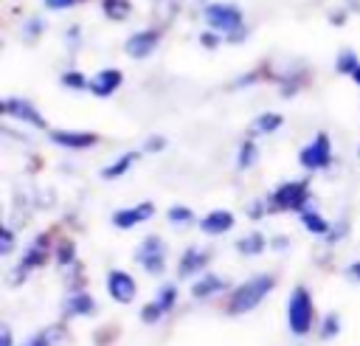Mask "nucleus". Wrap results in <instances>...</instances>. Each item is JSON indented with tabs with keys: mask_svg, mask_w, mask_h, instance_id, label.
I'll return each mask as SVG.
<instances>
[{
	"mask_svg": "<svg viewBox=\"0 0 360 346\" xmlns=\"http://www.w3.org/2000/svg\"><path fill=\"white\" fill-rule=\"evenodd\" d=\"M233 225H236V217H233V211H225V208L208 211V214L200 219V231L208 233V236H222V233H228Z\"/></svg>",
	"mask_w": 360,
	"mask_h": 346,
	"instance_id": "15",
	"label": "nucleus"
},
{
	"mask_svg": "<svg viewBox=\"0 0 360 346\" xmlns=\"http://www.w3.org/2000/svg\"><path fill=\"white\" fill-rule=\"evenodd\" d=\"M76 0H45V8H51V11H65V8H70Z\"/></svg>",
	"mask_w": 360,
	"mask_h": 346,
	"instance_id": "39",
	"label": "nucleus"
},
{
	"mask_svg": "<svg viewBox=\"0 0 360 346\" xmlns=\"http://www.w3.org/2000/svg\"><path fill=\"white\" fill-rule=\"evenodd\" d=\"M104 287H107V295L115 304H132L135 295H138V281L127 270H121V267H112L104 276Z\"/></svg>",
	"mask_w": 360,
	"mask_h": 346,
	"instance_id": "9",
	"label": "nucleus"
},
{
	"mask_svg": "<svg viewBox=\"0 0 360 346\" xmlns=\"http://www.w3.org/2000/svg\"><path fill=\"white\" fill-rule=\"evenodd\" d=\"M346 233H349V222H346V219H343V222H340V228H332V231H329V236H326V239H329V242H338V239H343V236H346Z\"/></svg>",
	"mask_w": 360,
	"mask_h": 346,
	"instance_id": "38",
	"label": "nucleus"
},
{
	"mask_svg": "<svg viewBox=\"0 0 360 346\" xmlns=\"http://www.w3.org/2000/svg\"><path fill=\"white\" fill-rule=\"evenodd\" d=\"M166 256H169L166 242H163L158 233L143 236L141 245H138V250H135V262H138L149 276H158V273L166 270Z\"/></svg>",
	"mask_w": 360,
	"mask_h": 346,
	"instance_id": "6",
	"label": "nucleus"
},
{
	"mask_svg": "<svg viewBox=\"0 0 360 346\" xmlns=\"http://www.w3.org/2000/svg\"><path fill=\"white\" fill-rule=\"evenodd\" d=\"M301 225H304V231H307V233H312V236H329V231H332L329 219H326L323 214L312 211V208L301 211Z\"/></svg>",
	"mask_w": 360,
	"mask_h": 346,
	"instance_id": "21",
	"label": "nucleus"
},
{
	"mask_svg": "<svg viewBox=\"0 0 360 346\" xmlns=\"http://www.w3.org/2000/svg\"><path fill=\"white\" fill-rule=\"evenodd\" d=\"M343 273H346V278H349V281H354V284H360V259H357V262H349Z\"/></svg>",
	"mask_w": 360,
	"mask_h": 346,
	"instance_id": "37",
	"label": "nucleus"
},
{
	"mask_svg": "<svg viewBox=\"0 0 360 346\" xmlns=\"http://www.w3.org/2000/svg\"><path fill=\"white\" fill-rule=\"evenodd\" d=\"M228 290V281L225 278H219L217 273H200V278L191 284V298H211V295H217V293H225Z\"/></svg>",
	"mask_w": 360,
	"mask_h": 346,
	"instance_id": "17",
	"label": "nucleus"
},
{
	"mask_svg": "<svg viewBox=\"0 0 360 346\" xmlns=\"http://www.w3.org/2000/svg\"><path fill=\"white\" fill-rule=\"evenodd\" d=\"M315 323V304H312V295L304 284L292 287L290 298H287V326L292 335L304 338Z\"/></svg>",
	"mask_w": 360,
	"mask_h": 346,
	"instance_id": "5",
	"label": "nucleus"
},
{
	"mask_svg": "<svg viewBox=\"0 0 360 346\" xmlns=\"http://www.w3.org/2000/svg\"><path fill=\"white\" fill-rule=\"evenodd\" d=\"M309 200H312V191H309V180L307 177L284 180L270 191L267 214H301V211H307Z\"/></svg>",
	"mask_w": 360,
	"mask_h": 346,
	"instance_id": "3",
	"label": "nucleus"
},
{
	"mask_svg": "<svg viewBox=\"0 0 360 346\" xmlns=\"http://www.w3.org/2000/svg\"><path fill=\"white\" fill-rule=\"evenodd\" d=\"M332 141L326 132H318L307 146H301L298 152V163L307 169V172H321V169H329L332 166Z\"/></svg>",
	"mask_w": 360,
	"mask_h": 346,
	"instance_id": "7",
	"label": "nucleus"
},
{
	"mask_svg": "<svg viewBox=\"0 0 360 346\" xmlns=\"http://www.w3.org/2000/svg\"><path fill=\"white\" fill-rule=\"evenodd\" d=\"M96 312V298L84 290H73L65 301H62V315L65 318H84Z\"/></svg>",
	"mask_w": 360,
	"mask_h": 346,
	"instance_id": "16",
	"label": "nucleus"
},
{
	"mask_svg": "<svg viewBox=\"0 0 360 346\" xmlns=\"http://www.w3.org/2000/svg\"><path fill=\"white\" fill-rule=\"evenodd\" d=\"M357 65H360V59L354 56V51H340V53L335 56V70L343 73V76H352V73L357 70Z\"/></svg>",
	"mask_w": 360,
	"mask_h": 346,
	"instance_id": "27",
	"label": "nucleus"
},
{
	"mask_svg": "<svg viewBox=\"0 0 360 346\" xmlns=\"http://www.w3.org/2000/svg\"><path fill=\"white\" fill-rule=\"evenodd\" d=\"M281 124H284L281 113H259L256 121H253V127H250V138H256V135H273L276 129H281Z\"/></svg>",
	"mask_w": 360,
	"mask_h": 346,
	"instance_id": "22",
	"label": "nucleus"
},
{
	"mask_svg": "<svg viewBox=\"0 0 360 346\" xmlns=\"http://www.w3.org/2000/svg\"><path fill=\"white\" fill-rule=\"evenodd\" d=\"M155 301H158L166 312H169V309H174V304H177V287H174V284H163V287L158 290Z\"/></svg>",
	"mask_w": 360,
	"mask_h": 346,
	"instance_id": "30",
	"label": "nucleus"
},
{
	"mask_svg": "<svg viewBox=\"0 0 360 346\" xmlns=\"http://www.w3.org/2000/svg\"><path fill=\"white\" fill-rule=\"evenodd\" d=\"M14 338H11V326L8 323H0V346H11Z\"/></svg>",
	"mask_w": 360,
	"mask_h": 346,
	"instance_id": "40",
	"label": "nucleus"
},
{
	"mask_svg": "<svg viewBox=\"0 0 360 346\" xmlns=\"http://www.w3.org/2000/svg\"><path fill=\"white\" fill-rule=\"evenodd\" d=\"M233 248L239 256H259V253H264V248H270V242L262 231H248L245 236H239L233 242Z\"/></svg>",
	"mask_w": 360,
	"mask_h": 346,
	"instance_id": "19",
	"label": "nucleus"
},
{
	"mask_svg": "<svg viewBox=\"0 0 360 346\" xmlns=\"http://www.w3.org/2000/svg\"><path fill=\"white\" fill-rule=\"evenodd\" d=\"M138 158H141L138 149H129V152L118 155L112 163H107V166L101 169V177H104V180H118V177H124V174L138 163Z\"/></svg>",
	"mask_w": 360,
	"mask_h": 346,
	"instance_id": "18",
	"label": "nucleus"
},
{
	"mask_svg": "<svg viewBox=\"0 0 360 346\" xmlns=\"http://www.w3.org/2000/svg\"><path fill=\"white\" fill-rule=\"evenodd\" d=\"M51 245H53V236H51V233H37V236L28 242L22 259L14 264V270H11V276H8V284H11V287H20L34 270L45 267V262H48V256H51V250H53Z\"/></svg>",
	"mask_w": 360,
	"mask_h": 346,
	"instance_id": "4",
	"label": "nucleus"
},
{
	"mask_svg": "<svg viewBox=\"0 0 360 346\" xmlns=\"http://www.w3.org/2000/svg\"><path fill=\"white\" fill-rule=\"evenodd\" d=\"M163 146H166V138L163 135H149L143 141V152H160Z\"/></svg>",
	"mask_w": 360,
	"mask_h": 346,
	"instance_id": "36",
	"label": "nucleus"
},
{
	"mask_svg": "<svg viewBox=\"0 0 360 346\" xmlns=\"http://www.w3.org/2000/svg\"><path fill=\"white\" fill-rule=\"evenodd\" d=\"M352 79H354V84H360V65H357V70L352 73Z\"/></svg>",
	"mask_w": 360,
	"mask_h": 346,
	"instance_id": "43",
	"label": "nucleus"
},
{
	"mask_svg": "<svg viewBox=\"0 0 360 346\" xmlns=\"http://www.w3.org/2000/svg\"><path fill=\"white\" fill-rule=\"evenodd\" d=\"M101 14L110 23H127L132 14V0H101Z\"/></svg>",
	"mask_w": 360,
	"mask_h": 346,
	"instance_id": "23",
	"label": "nucleus"
},
{
	"mask_svg": "<svg viewBox=\"0 0 360 346\" xmlns=\"http://www.w3.org/2000/svg\"><path fill=\"white\" fill-rule=\"evenodd\" d=\"M158 45H160V31L158 28H141V31L127 37L124 53L129 59H146V56H152L158 51Z\"/></svg>",
	"mask_w": 360,
	"mask_h": 346,
	"instance_id": "10",
	"label": "nucleus"
},
{
	"mask_svg": "<svg viewBox=\"0 0 360 346\" xmlns=\"http://www.w3.org/2000/svg\"><path fill=\"white\" fill-rule=\"evenodd\" d=\"M14 250V231L11 225H3L0 228V256H8Z\"/></svg>",
	"mask_w": 360,
	"mask_h": 346,
	"instance_id": "32",
	"label": "nucleus"
},
{
	"mask_svg": "<svg viewBox=\"0 0 360 346\" xmlns=\"http://www.w3.org/2000/svg\"><path fill=\"white\" fill-rule=\"evenodd\" d=\"M166 219L172 222V225H188V222H194V211L188 208V205H172L169 211H166Z\"/></svg>",
	"mask_w": 360,
	"mask_h": 346,
	"instance_id": "28",
	"label": "nucleus"
},
{
	"mask_svg": "<svg viewBox=\"0 0 360 346\" xmlns=\"http://www.w3.org/2000/svg\"><path fill=\"white\" fill-rule=\"evenodd\" d=\"M53 262H56L59 267H73V264H76V245H73V239L56 242V248H53Z\"/></svg>",
	"mask_w": 360,
	"mask_h": 346,
	"instance_id": "24",
	"label": "nucleus"
},
{
	"mask_svg": "<svg viewBox=\"0 0 360 346\" xmlns=\"http://www.w3.org/2000/svg\"><path fill=\"white\" fill-rule=\"evenodd\" d=\"M208 262H211V250L197 248V245H188V248L180 253V259H177V276H180V278H191V276H197V273H205Z\"/></svg>",
	"mask_w": 360,
	"mask_h": 346,
	"instance_id": "13",
	"label": "nucleus"
},
{
	"mask_svg": "<svg viewBox=\"0 0 360 346\" xmlns=\"http://www.w3.org/2000/svg\"><path fill=\"white\" fill-rule=\"evenodd\" d=\"M202 20L211 31L222 34L228 45H239L248 39V25H245V14L239 6L233 3H208L202 8Z\"/></svg>",
	"mask_w": 360,
	"mask_h": 346,
	"instance_id": "1",
	"label": "nucleus"
},
{
	"mask_svg": "<svg viewBox=\"0 0 360 346\" xmlns=\"http://www.w3.org/2000/svg\"><path fill=\"white\" fill-rule=\"evenodd\" d=\"M245 211H248V217H250V219H262V217L267 214V200H253Z\"/></svg>",
	"mask_w": 360,
	"mask_h": 346,
	"instance_id": "35",
	"label": "nucleus"
},
{
	"mask_svg": "<svg viewBox=\"0 0 360 346\" xmlns=\"http://www.w3.org/2000/svg\"><path fill=\"white\" fill-rule=\"evenodd\" d=\"M42 31H45V23H42V20H39V17H31V20H28V23H25V28H22V37H25V39H31V42H34V39H37V37H39V34H42Z\"/></svg>",
	"mask_w": 360,
	"mask_h": 346,
	"instance_id": "33",
	"label": "nucleus"
},
{
	"mask_svg": "<svg viewBox=\"0 0 360 346\" xmlns=\"http://www.w3.org/2000/svg\"><path fill=\"white\" fill-rule=\"evenodd\" d=\"M0 113L6 115V118H14V121H20V124H28V127H37V129H48V121H45V115L28 101V98H20V96H8V98H3V104H0Z\"/></svg>",
	"mask_w": 360,
	"mask_h": 346,
	"instance_id": "8",
	"label": "nucleus"
},
{
	"mask_svg": "<svg viewBox=\"0 0 360 346\" xmlns=\"http://www.w3.org/2000/svg\"><path fill=\"white\" fill-rule=\"evenodd\" d=\"M270 248L273 250H287L290 248V239L287 236H270Z\"/></svg>",
	"mask_w": 360,
	"mask_h": 346,
	"instance_id": "41",
	"label": "nucleus"
},
{
	"mask_svg": "<svg viewBox=\"0 0 360 346\" xmlns=\"http://www.w3.org/2000/svg\"><path fill=\"white\" fill-rule=\"evenodd\" d=\"M59 84L68 87V90H76V93H79V90H87L90 79H87L82 70H73V68H70V70H65V73L59 76Z\"/></svg>",
	"mask_w": 360,
	"mask_h": 346,
	"instance_id": "26",
	"label": "nucleus"
},
{
	"mask_svg": "<svg viewBox=\"0 0 360 346\" xmlns=\"http://www.w3.org/2000/svg\"><path fill=\"white\" fill-rule=\"evenodd\" d=\"M259 158V149H256V141L253 138H245L239 143V152H236V169H250Z\"/></svg>",
	"mask_w": 360,
	"mask_h": 346,
	"instance_id": "25",
	"label": "nucleus"
},
{
	"mask_svg": "<svg viewBox=\"0 0 360 346\" xmlns=\"http://www.w3.org/2000/svg\"><path fill=\"white\" fill-rule=\"evenodd\" d=\"M273 287H276V276H270V273H259V276L245 278V281L236 284L233 293L228 295L225 312H228L231 318H236V315H245V312L256 309V307L270 295Z\"/></svg>",
	"mask_w": 360,
	"mask_h": 346,
	"instance_id": "2",
	"label": "nucleus"
},
{
	"mask_svg": "<svg viewBox=\"0 0 360 346\" xmlns=\"http://www.w3.org/2000/svg\"><path fill=\"white\" fill-rule=\"evenodd\" d=\"M338 332H340V315L338 312L323 315V321H321V338L323 340H332V338H338Z\"/></svg>",
	"mask_w": 360,
	"mask_h": 346,
	"instance_id": "29",
	"label": "nucleus"
},
{
	"mask_svg": "<svg viewBox=\"0 0 360 346\" xmlns=\"http://www.w3.org/2000/svg\"><path fill=\"white\" fill-rule=\"evenodd\" d=\"M121 82H124V73H121L118 68H101V70H96V73L90 76L87 90H90L96 98H110V96L121 87Z\"/></svg>",
	"mask_w": 360,
	"mask_h": 346,
	"instance_id": "14",
	"label": "nucleus"
},
{
	"mask_svg": "<svg viewBox=\"0 0 360 346\" xmlns=\"http://www.w3.org/2000/svg\"><path fill=\"white\" fill-rule=\"evenodd\" d=\"M65 338H68L65 326L62 323H53V326H45V329L34 332L28 340H22V346H59Z\"/></svg>",
	"mask_w": 360,
	"mask_h": 346,
	"instance_id": "20",
	"label": "nucleus"
},
{
	"mask_svg": "<svg viewBox=\"0 0 360 346\" xmlns=\"http://www.w3.org/2000/svg\"><path fill=\"white\" fill-rule=\"evenodd\" d=\"M48 138L62 149H90L101 141L98 132H90V129H48Z\"/></svg>",
	"mask_w": 360,
	"mask_h": 346,
	"instance_id": "11",
	"label": "nucleus"
},
{
	"mask_svg": "<svg viewBox=\"0 0 360 346\" xmlns=\"http://www.w3.org/2000/svg\"><path fill=\"white\" fill-rule=\"evenodd\" d=\"M163 315H166V309H163L155 298H152L149 304H143V307H141V321H143V323H158Z\"/></svg>",
	"mask_w": 360,
	"mask_h": 346,
	"instance_id": "31",
	"label": "nucleus"
},
{
	"mask_svg": "<svg viewBox=\"0 0 360 346\" xmlns=\"http://www.w3.org/2000/svg\"><path fill=\"white\" fill-rule=\"evenodd\" d=\"M329 23L332 25H346V11H332L329 14Z\"/></svg>",
	"mask_w": 360,
	"mask_h": 346,
	"instance_id": "42",
	"label": "nucleus"
},
{
	"mask_svg": "<svg viewBox=\"0 0 360 346\" xmlns=\"http://www.w3.org/2000/svg\"><path fill=\"white\" fill-rule=\"evenodd\" d=\"M76 3H87V0H76Z\"/></svg>",
	"mask_w": 360,
	"mask_h": 346,
	"instance_id": "44",
	"label": "nucleus"
},
{
	"mask_svg": "<svg viewBox=\"0 0 360 346\" xmlns=\"http://www.w3.org/2000/svg\"><path fill=\"white\" fill-rule=\"evenodd\" d=\"M152 217H155V205H152L149 200H143V203L118 208V211L112 214V225H115L118 231H129V228H135V225H141V222H146V219H152Z\"/></svg>",
	"mask_w": 360,
	"mask_h": 346,
	"instance_id": "12",
	"label": "nucleus"
},
{
	"mask_svg": "<svg viewBox=\"0 0 360 346\" xmlns=\"http://www.w3.org/2000/svg\"><path fill=\"white\" fill-rule=\"evenodd\" d=\"M357 155H360V146H357Z\"/></svg>",
	"mask_w": 360,
	"mask_h": 346,
	"instance_id": "45",
	"label": "nucleus"
},
{
	"mask_svg": "<svg viewBox=\"0 0 360 346\" xmlns=\"http://www.w3.org/2000/svg\"><path fill=\"white\" fill-rule=\"evenodd\" d=\"M222 39H225V37H222V34H217V31H211V28L200 34V45H202V48H208V51L219 48V42H222Z\"/></svg>",
	"mask_w": 360,
	"mask_h": 346,
	"instance_id": "34",
	"label": "nucleus"
}]
</instances>
